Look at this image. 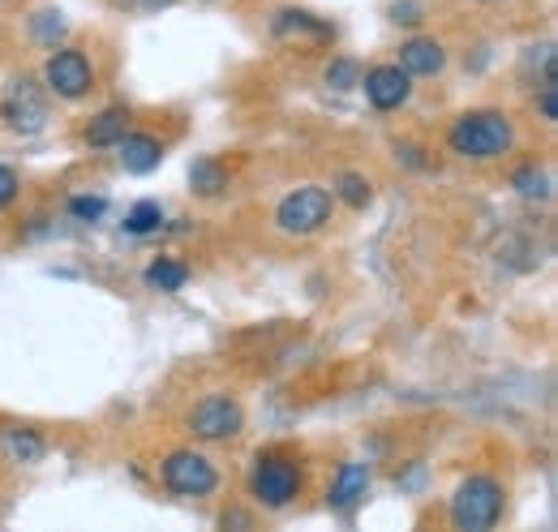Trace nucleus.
Returning <instances> with one entry per match:
<instances>
[{
    "mask_svg": "<svg viewBox=\"0 0 558 532\" xmlns=\"http://www.w3.org/2000/svg\"><path fill=\"white\" fill-rule=\"evenodd\" d=\"M361 86H365V99H369L378 112H396V108H404L409 95H413V77L400 65H374L365 73Z\"/></svg>",
    "mask_w": 558,
    "mask_h": 532,
    "instance_id": "8",
    "label": "nucleus"
},
{
    "mask_svg": "<svg viewBox=\"0 0 558 532\" xmlns=\"http://www.w3.org/2000/svg\"><path fill=\"white\" fill-rule=\"evenodd\" d=\"M35 35H39L44 44H57V39L65 35V22H61V13H39V17H35Z\"/></svg>",
    "mask_w": 558,
    "mask_h": 532,
    "instance_id": "22",
    "label": "nucleus"
},
{
    "mask_svg": "<svg viewBox=\"0 0 558 532\" xmlns=\"http://www.w3.org/2000/svg\"><path fill=\"white\" fill-rule=\"evenodd\" d=\"M190 185H194V194L215 198V194H223V190H228V172H223L215 159H198V164L190 168Z\"/></svg>",
    "mask_w": 558,
    "mask_h": 532,
    "instance_id": "16",
    "label": "nucleus"
},
{
    "mask_svg": "<svg viewBox=\"0 0 558 532\" xmlns=\"http://www.w3.org/2000/svg\"><path fill=\"white\" fill-rule=\"evenodd\" d=\"M400 69H404L409 77H434V73L447 69V52H442L438 39H409V44L400 48Z\"/></svg>",
    "mask_w": 558,
    "mask_h": 532,
    "instance_id": "12",
    "label": "nucleus"
},
{
    "mask_svg": "<svg viewBox=\"0 0 558 532\" xmlns=\"http://www.w3.org/2000/svg\"><path fill=\"white\" fill-rule=\"evenodd\" d=\"M44 82H48V90L61 95V99H82V95H90V86H95V69H90V61H86L77 48H61V52L48 57Z\"/></svg>",
    "mask_w": 558,
    "mask_h": 532,
    "instance_id": "5",
    "label": "nucleus"
},
{
    "mask_svg": "<svg viewBox=\"0 0 558 532\" xmlns=\"http://www.w3.org/2000/svg\"><path fill=\"white\" fill-rule=\"evenodd\" d=\"M163 485L172 494H181V498H207L210 489L219 485V472L198 451H172L163 460Z\"/></svg>",
    "mask_w": 558,
    "mask_h": 532,
    "instance_id": "4",
    "label": "nucleus"
},
{
    "mask_svg": "<svg viewBox=\"0 0 558 532\" xmlns=\"http://www.w3.org/2000/svg\"><path fill=\"white\" fill-rule=\"evenodd\" d=\"M511 185H515L524 198H550V172H546V168H533V164H529V168L515 172Z\"/></svg>",
    "mask_w": 558,
    "mask_h": 532,
    "instance_id": "19",
    "label": "nucleus"
},
{
    "mask_svg": "<svg viewBox=\"0 0 558 532\" xmlns=\"http://www.w3.org/2000/svg\"><path fill=\"white\" fill-rule=\"evenodd\" d=\"M0 112H4L9 130H17V133H39L44 130V121H48V108H44V99L35 95L31 82H13V86L4 90Z\"/></svg>",
    "mask_w": 558,
    "mask_h": 532,
    "instance_id": "9",
    "label": "nucleus"
},
{
    "mask_svg": "<svg viewBox=\"0 0 558 532\" xmlns=\"http://www.w3.org/2000/svg\"><path fill=\"white\" fill-rule=\"evenodd\" d=\"M447 142H451V150L460 159H498V155H507L515 146V125L502 112L482 108V112H464L451 125Z\"/></svg>",
    "mask_w": 558,
    "mask_h": 532,
    "instance_id": "1",
    "label": "nucleus"
},
{
    "mask_svg": "<svg viewBox=\"0 0 558 532\" xmlns=\"http://www.w3.org/2000/svg\"><path fill=\"white\" fill-rule=\"evenodd\" d=\"M542 117H546V121H555V117H558V86H555V77H546V82H542Z\"/></svg>",
    "mask_w": 558,
    "mask_h": 532,
    "instance_id": "24",
    "label": "nucleus"
},
{
    "mask_svg": "<svg viewBox=\"0 0 558 532\" xmlns=\"http://www.w3.org/2000/svg\"><path fill=\"white\" fill-rule=\"evenodd\" d=\"M336 198H344L352 210H361V206H369L374 190H369V181H365L361 172H340V177H336Z\"/></svg>",
    "mask_w": 558,
    "mask_h": 532,
    "instance_id": "18",
    "label": "nucleus"
},
{
    "mask_svg": "<svg viewBox=\"0 0 558 532\" xmlns=\"http://www.w3.org/2000/svg\"><path fill=\"white\" fill-rule=\"evenodd\" d=\"M163 223V210H159V202H138L130 215H125V232H134V237H146V232H155Z\"/></svg>",
    "mask_w": 558,
    "mask_h": 532,
    "instance_id": "20",
    "label": "nucleus"
},
{
    "mask_svg": "<svg viewBox=\"0 0 558 532\" xmlns=\"http://www.w3.org/2000/svg\"><path fill=\"white\" fill-rule=\"evenodd\" d=\"M4 451H9V460H17V464L44 460V443H39L35 434H26V430H4Z\"/></svg>",
    "mask_w": 558,
    "mask_h": 532,
    "instance_id": "17",
    "label": "nucleus"
},
{
    "mask_svg": "<svg viewBox=\"0 0 558 532\" xmlns=\"http://www.w3.org/2000/svg\"><path fill=\"white\" fill-rule=\"evenodd\" d=\"M327 86H336V90H352V86H361V69H356V61H349V57L331 61V65H327Z\"/></svg>",
    "mask_w": 558,
    "mask_h": 532,
    "instance_id": "21",
    "label": "nucleus"
},
{
    "mask_svg": "<svg viewBox=\"0 0 558 532\" xmlns=\"http://www.w3.org/2000/svg\"><path fill=\"white\" fill-rule=\"evenodd\" d=\"M502 516V485L494 476H469L460 481L451 498V524L464 532H486Z\"/></svg>",
    "mask_w": 558,
    "mask_h": 532,
    "instance_id": "2",
    "label": "nucleus"
},
{
    "mask_svg": "<svg viewBox=\"0 0 558 532\" xmlns=\"http://www.w3.org/2000/svg\"><path fill=\"white\" fill-rule=\"evenodd\" d=\"M276 39H283V44H331L336 39V26L318 22L314 13L283 9V13H276Z\"/></svg>",
    "mask_w": 558,
    "mask_h": 532,
    "instance_id": "10",
    "label": "nucleus"
},
{
    "mask_svg": "<svg viewBox=\"0 0 558 532\" xmlns=\"http://www.w3.org/2000/svg\"><path fill=\"white\" fill-rule=\"evenodd\" d=\"M130 133V112L125 108H104L90 125H86V142L90 146H117Z\"/></svg>",
    "mask_w": 558,
    "mask_h": 532,
    "instance_id": "14",
    "label": "nucleus"
},
{
    "mask_svg": "<svg viewBox=\"0 0 558 532\" xmlns=\"http://www.w3.org/2000/svg\"><path fill=\"white\" fill-rule=\"evenodd\" d=\"M369 494V468L365 464H344L336 472V481H331V494H327V503H331V511H352L361 498Z\"/></svg>",
    "mask_w": 558,
    "mask_h": 532,
    "instance_id": "13",
    "label": "nucleus"
},
{
    "mask_svg": "<svg viewBox=\"0 0 558 532\" xmlns=\"http://www.w3.org/2000/svg\"><path fill=\"white\" fill-rule=\"evenodd\" d=\"M241 425H245V412H241L236 399H228V396L203 399V403L194 408V416H190V430H194L203 443H228V438L241 434Z\"/></svg>",
    "mask_w": 558,
    "mask_h": 532,
    "instance_id": "7",
    "label": "nucleus"
},
{
    "mask_svg": "<svg viewBox=\"0 0 558 532\" xmlns=\"http://www.w3.org/2000/svg\"><path fill=\"white\" fill-rule=\"evenodd\" d=\"M13 198H17V177H13V168L0 164V206H9Z\"/></svg>",
    "mask_w": 558,
    "mask_h": 532,
    "instance_id": "26",
    "label": "nucleus"
},
{
    "mask_svg": "<svg viewBox=\"0 0 558 532\" xmlns=\"http://www.w3.org/2000/svg\"><path fill=\"white\" fill-rule=\"evenodd\" d=\"M146 283L159 288V292H181L190 283V266L172 263V258H159V263L146 266Z\"/></svg>",
    "mask_w": 558,
    "mask_h": 532,
    "instance_id": "15",
    "label": "nucleus"
},
{
    "mask_svg": "<svg viewBox=\"0 0 558 532\" xmlns=\"http://www.w3.org/2000/svg\"><path fill=\"white\" fill-rule=\"evenodd\" d=\"M70 210L77 219H99L104 215V198H73Z\"/></svg>",
    "mask_w": 558,
    "mask_h": 532,
    "instance_id": "25",
    "label": "nucleus"
},
{
    "mask_svg": "<svg viewBox=\"0 0 558 532\" xmlns=\"http://www.w3.org/2000/svg\"><path fill=\"white\" fill-rule=\"evenodd\" d=\"M117 150H121V168L134 172V177H146V172H155L163 164V146L150 133H125L117 142Z\"/></svg>",
    "mask_w": 558,
    "mask_h": 532,
    "instance_id": "11",
    "label": "nucleus"
},
{
    "mask_svg": "<svg viewBox=\"0 0 558 532\" xmlns=\"http://www.w3.org/2000/svg\"><path fill=\"white\" fill-rule=\"evenodd\" d=\"M421 17H425V9H421L417 0H396V4H391V22H404V26H417Z\"/></svg>",
    "mask_w": 558,
    "mask_h": 532,
    "instance_id": "23",
    "label": "nucleus"
},
{
    "mask_svg": "<svg viewBox=\"0 0 558 532\" xmlns=\"http://www.w3.org/2000/svg\"><path fill=\"white\" fill-rule=\"evenodd\" d=\"M276 219L288 237H310V232L327 228V219H331V194L323 185H301V190H292L288 198L279 202Z\"/></svg>",
    "mask_w": 558,
    "mask_h": 532,
    "instance_id": "3",
    "label": "nucleus"
},
{
    "mask_svg": "<svg viewBox=\"0 0 558 532\" xmlns=\"http://www.w3.org/2000/svg\"><path fill=\"white\" fill-rule=\"evenodd\" d=\"M250 489H254V498L263 503V507H271V511H279V507H288L296 494H301V472H296V464H288V460H258V468H254V476H250Z\"/></svg>",
    "mask_w": 558,
    "mask_h": 532,
    "instance_id": "6",
    "label": "nucleus"
}]
</instances>
